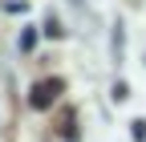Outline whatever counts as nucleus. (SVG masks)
I'll return each instance as SVG.
<instances>
[{"label": "nucleus", "instance_id": "f257e3e1", "mask_svg": "<svg viewBox=\"0 0 146 142\" xmlns=\"http://www.w3.org/2000/svg\"><path fill=\"white\" fill-rule=\"evenodd\" d=\"M61 94V81H36V90H33V106L36 110H49L53 102H57Z\"/></svg>", "mask_w": 146, "mask_h": 142}]
</instances>
